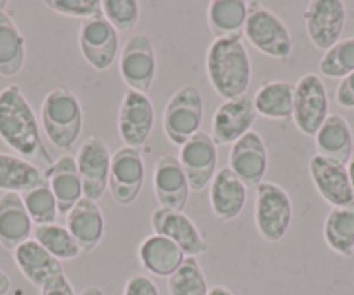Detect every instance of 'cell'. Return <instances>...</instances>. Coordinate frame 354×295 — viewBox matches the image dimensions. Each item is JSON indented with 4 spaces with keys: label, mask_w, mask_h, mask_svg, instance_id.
<instances>
[{
    "label": "cell",
    "mask_w": 354,
    "mask_h": 295,
    "mask_svg": "<svg viewBox=\"0 0 354 295\" xmlns=\"http://www.w3.org/2000/svg\"><path fill=\"white\" fill-rule=\"evenodd\" d=\"M309 174H311L316 191L333 209L354 205L353 188H351L347 165L339 164V162L330 160V158H325L316 153L309 160Z\"/></svg>",
    "instance_id": "cell-15"
},
{
    "label": "cell",
    "mask_w": 354,
    "mask_h": 295,
    "mask_svg": "<svg viewBox=\"0 0 354 295\" xmlns=\"http://www.w3.org/2000/svg\"><path fill=\"white\" fill-rule=\"evenodd\" d=\"M11 290V278L4 269H0V295H8Z\"/></svg>",
    "instance_id": "cell-41"
},
{
    "label": "cell",
    "mask_w": 354,
    "mask_h": 295,
    "mask_svg": "<svg viewBox=\"0 0 354 295\" xmlns=\"http://www.w3.org/2000/svg\"><path fill=\"white\" fill-rule=\"evenodd\" d=\"M78 46L88 66L104 71L117 59L118 32L103 15H97L82 21L78 30Z\"/></svg>",
    "instance_id": "cell-13"
},
{
    "label": "cell",
    "mask_w": 354,
    "mask_h": 295,
    "mask_svg": "<svg viewBox=\"0 0 354 295\" xmlns=\"http://www.w3.org/2000/svg\"><path fill=\"white\" fill-rule=\"evenodd\" d=\"M169 295H209L205 273L195 257H186L181 267L167 281Z\"/></svg>",
    "instance_id": "cell-32"
},
{
    "label": "cell",
    "mask_w": 354,
    "mask_h": 295,
    "mask_svg": "<svg viewBox=\"0 0 354 295\" xmlns=\"http://www.w3.org/2000/svg\"><path fill=\"white\" fill-rule=\"evenodd\" d=\"M32 225L19 193H4L0 196V245L15 252L30 240Z\"/></svg>",
    "instance_id": "cell-24"
},
{
    "label": "cell",
    "mask_w": 354,
    "mask_h": 295,
    "mask_svg": "<svg viewBox=\"0 0 354 295\" xmlns=\"http://www.w3.org/2000/svg\"><path fill=\"white\" fill-rule=\"evenodd\" d=\"M47 179L32 162L15 155L0 153V189L6 193H25Z\"/></svg>",
    "instance_id": "cell-30"
},
{
    "label": "cell",
    "mask_w": 354,
    "mask_h": 295,
    "mask_svg": "<svg viewBox=\"0 0 354 295\" xmlns=\"http://www.w3.org/2000/svg\"><path fill=\"white\" fill-rule=\"evenodd\" d=\"M15 263L23 276L39 290H42L49 281H53L59 274H64L61 260L50 256L35 240H28L15 250Z\"/></svg>",
    "instance_id": "cell-22"
},
{
    "label": "cell",
    "mask_w": 354,
    "mask_h": 295,
    "mask_svg": "<svg viewBox=\"0 0 354 295\" xmlns=\"http://www.w3.org/2000/svg\"><path fill=\"white\" fill-rule=\"evenodd\" d=\"M21 200L25 203V209L32 222H35L37 226L54 225V220H56L59 212H57V203L49 182L46 181L44 184L21 193Z\"/></svg>",
    "instance_id": "cell-34"
},
{
    "label": "cell",
    "mask_w": 354,
    "mask_h": 295,
    "mask_svg": "<svg viewBox=\"0 0 354 295\" xmlns=\"http://www.w3.org/2000/svg\"><path fill=\"white\" fill-rule=\"evenodd\" d=\"M66 229L77 242L82 254L93 252L104 238V216L97 202L82 198L64 216Z\"/></svg>",
    "instance_id": "cell-20"
},
{
    "label": "cell",
    "mask_w": 354,
    "mask_h": 295,
    "mask_svg": "<svg viewBox=\"0 0 354 295\" xmlns=\"http://www.w3.org/2000/svg\"><path fill=\"white\" fill-rule=\"evenodd\" d=\"M203 120V97L198 87L183 86L172 94L163 111V132L172 144L183 146L200 132Z\"/></svg>",
    "instance_id": "cell-6"
},
{
    "label": "cell",
    "mask_w": 354,
    "mask_h": 295,
    "mask_svg": "<svg viewBox=\"0 0 354 295\" xmlns=\"http://www.w3.org/2000/svg\"><path fill=\"white\" fill-rule=\"evenodd\" d=\"M295 86L285 80L262 84L254 96L257 115L268 120H288L294 113Z\"/></svg>",
    "instance_id": "cell-27"
},
{
    "label": "cell",
    "mask_w": 354,
    "mask_h": 295,
    "mask_svg": "<svg viewBox=\"0 0 354 295\" xmlns=\"http://www.w3.org/2000/svg\"><path fill=\"white\" fill-rule=\"evenodd\" d=\"M328 94L323 80L316 73H306L295 84L294 120L301 134L315 137L328 117Z\"/></svg>",
    "instance_id": "cell-7"
},
{
    "label": "cell",
    "mask_w": 354,
    "mask_h": 295,
    "mask_svg": "<svg viewBox=\"0 0 354 295\" xmlns=\"http://www.w3.org/2000/svg\"><path fill=\"white\" fill-rule=\"evenodd\" d=\"M294 219V207L288 193L274 182H261L255 188L254 220L259 236L266 243L281 242Z\"/></svg>",
    "instance_id": "cell-4"
},
{
    "label": "cell",
    "mask_w": 354,
    "mask_h": 295,
    "mask_svg": "<svg viewBox=\"0 0 354 295\" xmlns=\"http://www.w3.org/2000/svg\"><path fill=\"white\" fill-rule=\"evenodd\" d=\"M80 174L84 198L97 202L104 196L110 178L111 153L106 142L97 135H88L75 157Z\"/></svg>",
    "instance_id": "cell-9"
},
{
    "label": "cell",
    "mask_w": 354,
    "mask_h": 295,
    "mask_svg": "<svg viewBox=\"0 0 354 295\" xmlns=\"http://www.w3.org/2000/svg\"><path fill=\"white\" fill-rule=\"evenodd\" d=\"M227 169H231L247 188H257L264 182L262 179L268 172V148L261 134L250 131L233 142Z\"/></svg>",
    "instance_id": "cell-18"
},
{
    "label": "cell",
    "mask_w": 354,
    "mask_h": 295,
    "mask_svg": "<svg viewBox=\"0 0 354 295\" xmlns=\"http://www.w3.org/2000/svg\"><path fill=\"white\" fill-rule=\"evenodd\" d=\"M247 203V186L227 167L221 169L210 182V207L223 222H231L243 212Z\"/></svg>",
    "instance_id": "cell-21"
},
{
    "label": "cell",
    "mask_w": 354,
    "mask_h": 295,
    "mask_svg": "<svg viewBox=\"0 0 354 295\" xmlns=\"http://www.w3.org/2000/svg\"><path fill=\"white\" fill-rule=\"evenodd\" d=\"M209 82L224 101L245 96L250 87L252 63L241 37L216 39L205 57Z\"/></svg>",
    "instance_id": "cell-2"
},
{
    "label": "cell",
    "mask_w": 354,
    "mask_h": 295,
    "mask_svg": "<svg viewBox=\"0 0 354 295\" xmlns=\"http://www.w3.org/2000/svg\"><path fill=\"white\" fill-rule=\"evenodd\" d=\"M0 139L25 160H39L53 165L42 137L35 111L19 86L11 84L0 91Z\"/></svg>",
    "instance_id": "cell-1"
},
{
    "label": "cell",
    "mask_w": 354,
    "mask_h": 295,
    "mask_svg": "<svg viewBox=\"0 0 354 295\" xmlns=\"http://www.w3.org/2000/svg\"><path fill=\"white\" fill-rule=\"evenodd\" d=\"M124 295H160L155 281L146 274H134L124 287Z\"/></svg>",
    "instance_id": "cell-38"
},
{
    "label": "cell",
    "mask_w": 354,
    "mask_h": 295,
    "mask_svg": "<svg viewBox=\"0 0 354 295\" xmlns=\"http://www.w3.org/2000/svg\"><path fill=\"white\" fill-rule=\"evenodd\" d=\"M151 228L155 235L165 236L185 252L186 257H198L209 250V243L203 238L196 225L185 212L169 209H156L151 213Z\"/></svg>",
    "instance_id": "cell-16"
},
{
    "label": "cell",
    "mask_w": 354,
    "mask_h": 295,
    "mask_svg": "<svg viewBox=\"0 0 354 295\" xmlns=\"http://www.w3.org/2000/svg\"><path fill=\"white\" fill-rule=\"evenodd\" d=\"M323 236L333 252L342 257L354 254V205L332 209L325 219Z\"/></svg>",
    "instance_id": "cell-31"
},
{
    "label": "cell",
    "mask_w": 354,
    "mask_h": 295,
    "mask_svg": "<svg viewBox=\"0 0 354 295\" xmlns=\"http://www.w3.org/2000/svg\"><path fill=\"white\" fill-rule=\"evenodd\" d=\"M101 11L117 32L131 33L139 23L141 6L138 0H103Z\"/></svg>",
    "instance_id": "cell-36"
},
{
    "label": "cell",
    "mask_w": 354,
    "mask_h": 295,
    "mask_svg": "<svg viewBox=\"0 0 354 295\" xmlns=\"http://www.w3.org/2000/svg\"><path fill=\"white\" fill-rule=\"evenodd\" d=\"M179 164L188 178L189 189L202 193L212 182L217 167V146L210 134L200 131L183 144Z\"/></svg>",
    "instance_id": "cell-14"
},
{
    "label": "cell",
    "mask_w": 354,
    "mask_h": 295,
    "mask_svg": "<svg viewBox=\"0 0 354 295\" xmlns=\"http://www.w3.org/2000/svg\"><path fill=\"white\" fill-rule=\"evenodd\" d=\"M347 172H349V181H351V188H353V196H354V153L351 157L349 164H347Z\"/></svg>",
    "instance_id": "cell-44"
},
{
    "label": "cell",
    "mask_w": 354,
    "mask_h": 295,
    "mask_svg": "<svg viewBox=\"0 0 354 295\" xmlns=\"http://www.w3.org/2000/svg\"><path fill=\"white\" fill-rule=\"evenodd\" d=\"M145 158L134 148H120L111 157L108 189L115 203L129 207L139 198L145 186Z\"/></svg>",
    "instance_id": "cell-10"
},
{
    "label": "cell",
    "mask_w": 354,
    "mask_h": 295,
    "mask_svg": "<svg viewBox=\"0 0 354 295\" xmlns=\"http://www.w3.org/2000/svg\"><path fill=\"white\" fill-rule=\"evenodd\" d=\"M335 101L339 106L353 110L354 108V71L346 79L340 80L339 87L335 91Z\"/></svg>",
    "instance_id": "cell-39"
},
{
    "label": "cell",
    "mask_w": 354,
    "mask_h": 295,
    "mask_svg": "<svg viewBox=\"0 0 354 295\" xmlns=\"http://www.w3.org/2000/svg\"><path fill=\"white\" fill-rule=\"evenodd\" d=\"M243 35L254 49L266 56L280 61L290 57L294 42L287 25L280 16L259 2H248Z\"/></svg>",
    "instance_id": "cell-5"
},
{
    "label": "cell",
    "mask_w": 354,
    "mask_h": 295,
    "mask_svg": "<svg viewBox=\"0 0 354 295\" xmlns=\"http://www.w3.org/2000/svg\"><path fill=\"white\" fill-rule=\"evenodd\" d=\"M141 266L148 273L160 278H170L186 260L185 252L169 238L151 235L141 242L138 249Z\"/></svg>",
    "instance_id": "cell-26"
},
{
    "label": "cell",
    "mask_w": 354,
    "mask_h": 295,
    "mask_svg": "<svg viewBox=\"0 0 354 295\" xmlns=\"http://www.w3.org/2000/svg\"><path fill=\"white\" fill-rule=\"evenodd\" d=\"M354 71V39L339 40L323 54L319 73L328 79H346Z\"/></svg>",
    "instance_id": "cell-35"
},
{
    "label": "cell",
    "mask_w": 354,
    "mask_h": 295,
    "mask_svg": "<svg viewBox=\"0 0 354 295\" xmlns=\"http://www.w3.org/2000/svg\"><path fill=\"white\" fill-rule=\"evenodd\" d=\"M153 191L162 209L183 212L189 198V182L183 171L179 158L162 155L153 171Z\"/></svg>",
    "instance_id": "cell-19"
},
{
    "label": "cell",
    "mask_w": 354,
    "mask_h": 295,
    "mask_svg": "<svg viewBox=\"0 0 354 295\" xmlns=\"http://www.w3.org/2000/svg\"><path fill=\"white\" fill-rule=\"evenodd\" d=\"M42 127L54 148L68 151L75 148L84 129V111L70 89H53L42 103Z\"/></svg>",
    "instance_id": "cell-3"
},
{
    "label": "cell",
    "mask_w": 354,
    "mask_h": 295,
    "mask_svg": "<svg viewBox=\"0 0 354 295\" xmlns=\"http://www.w3.org/2000/svg\"><path fill=\"white\" fill-rule=\"evenodd\" d=\"M316 151L322 157L347 165L354 153V141L351 125L342 115L330 113L318 134L315 135Z\"/></svg>",
    "instance_id": "cell-25"
},
{
    "label": "cell",
    "mask_w": 354,
    "mask_h": 295,
    "mask_svg": "<svg viewBox=\"0 0 354 295\" xmlns=\"http://www.w3.org/2000/svg\"><path fill=\"white\" fill-rule=\"evenodd\" d=\"M155 127V106L148 94L129 89L118 110V135L127 148L139 150Z\"/></svg>",
    "instance_id": "cell-12"
},
{
    "label": "cell",
    "mask_w": 354,
    "mask_h": 295,
    "mask_svg": "<svg viewBox=\"0 0 354 295\" xmlns=\"http://www.w3.org/2000/svg\"><path fill=\"white\" fill-rule=\"evenodd\" d=\"M40 295H77L66 274H59L40 290Z\"/></svg>",
    "instance_id": "cell-40"
},
{
    "label": "cell",
    "mask_w": 354,
    "mask_h": 295,
    "mask_svg": "<svg viewBox=\"0 0 354 295\" xmlns=\"http://www.w3.org/2000/svg\"><path fill=\"white\" fill-rule=\"evenodd\" d=\"M44 175L53 189L54 198H56L57 212L61 216H66L84 198V188H82L80 174H78L77 160L70 155H63L44 172Z\"/></svg>",
    "instance_id": "cell-23"
},
{
    "label": "cell",
    "mask_w": 354,
    "mask_h": 295,
    "mask_svg": "<svg viewBox=\"0 0 354 295\" xmlns=\"http://www.w3.org/2000/svg\"><path fill=\"white\" fill-rule=\"evenodd\" d=\"M78 295H104V292L100 287H96V285H91V287L84 288Z\"/></svg>",
    "instance_id": "cell-43"
},
{
    "label": "cell",
    "mask_w": 354,
    "mask_h": 295,
    "mask_svg": "<svg viewBox=\"0 0 354 295\" xmlns=\"http://www.w3.org/2000/svg\"><path fill=\"white\" fill-rule=\"evenodd\" d=\"M248 2L243 0H212L207 9L209 28L216 39L241 37L247 21Z\"/></svg>",
    "instance_id": "cell-28"
},
{
    "label": "cell",
    "mask_w": 354,
    "mask_h": 295,
    "mask_svg": "<svg viewBox=\"0 0 354 295\" xmlns=\"http://www.w3.org/2000/svg\"><path fill=\"white\" fill-rule=\"evenodd\" d=\"M118 71L131 91L146 94L156 79V53L151 39L145 33H136L122 49Z\"/></svg>",
    "instance_id": "cell-8"
},
{
    "label": "cell",
    "mask_w": 354,
    "mask_h": 295,
    "mask_svg": "<svg viewBox=\"0 0 354 295\" xmlns=\"http://www.w3.org/2000/svg\"><path fill=\"white\" fill-rule=\"evenodd\" d=\"M35 242H39L57 260H73L82 254L70 231L56 222L47 226H37Z\"/></svg>",
    "instance_id": "cell-33"
},
{
    "label": "cell",
    "mask_w": 354,
    "mask_h": 295,
    "mask_svg": "<svg viewBox=\"0 0 354 295\" xmlns=\"http://www.w3.org/2000/svg\"><path fill=\"white\" fill-rule=\"evenodd\" d=\"M257 111L254 106V96L245 94L238 99L224 101L216 110L212 118V141L216 146L233 144L252 131Z\"/></svg>",
    "instance_id": "cell-17"
},
{
    "label": "cell",
    "mask_w": 354,
    "mask_h": 295,
    "mask_svg": "<svg viewBox=\"0 0 354 295\" xmlns=\"http://www.w3.org/2000/svg\"><path fill=\"white\" fill-rule=\"evenodd\" d=\"M302 19L313 46L326 53L342 35L346 6L340 0H311L302 11Z\"/></svg>",
    "instance_id": "cell-11"
},
{
    "label": "cell",
    "mask_w": 354,
    "mask_h": 295,
    "mask_svg": "<svg viewBox=\"0 0 354 295\" xmlns=\"http://www.w3.org/2000/svg\"><path fill=\"white\" fill-rule=\"evenodd\" d=\"M209 295H234L230 288L223 287V285H216V287L210 288Z\"/></svg>",
    "instance_id": "cell-42"
},
{
    "label": "cell",
    "mask_w": 354,
    "mask_h": 295,
    "mask_svg": "<svg viewBox=\"0 0 354 295\" xmlns=\"http://www.w3.org/2000/svg\"><path fill=\"white\" fill-rule=\"evenodd\" d=\"M26 44L15 19L0 11V77H16L25 66Z\"/></svg>",
    "instance_id": "cell-29"
},
{
    "label": "cell",
    "mask_w": 354,
    "mask_h": 295,
    "mask_svg": "<svg viewBox=\"0 0 354 295\" xmlns=\"http://www.w3.org/2000/svg\"><path fill=\"white\" fill-rule=\"evenodd\" d=\"M46 8L56 15L68 16V18H78L82 21L91 19L97 15H103L101 11V0H46Z\"/></svg>",
    "instance_id": "cell-37"
},
{
    "label": "cell",
    "mask_w": 354,
    "mask_h": 295,
    "mask_svg": "<svg viewBox=\"0 0 354 295\" xmlns=\"http://www.w3.org/2000/svg\"><path fill=\"white\" fill-rule=\"evenodd\" d=\"M6 8H8V2H6V0H0V11H6Z\"/></svg>",
    "instance_id": "cell-45"
}]
</instances>
